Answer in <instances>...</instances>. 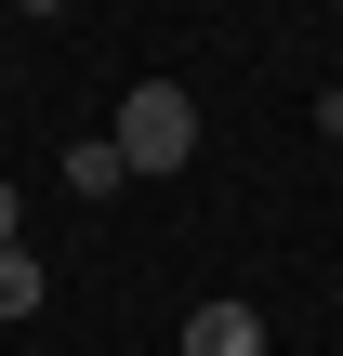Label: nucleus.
I'll list each match as a JSON object with an SVG mask.
<instances>
[{
    "label": "nucleus",
    "mask_w": 343,
    "mask_h": 356,
    "mask_svg": "<svg viewBox=\"0 0 343 356\" xmlns=\"http://www.w3.org/2000/svg\"><path fill=\"white\" fill-rule=\"evenodd\" d=\"M106 145H119V172H145V185H159V172H185V159H198V92H185V79H132Z\"/></svg>",
    "instance_id": "1"
},
{
    "label": "nucleus",
    "mask_w": 343,
    "mask_h": 356,
    "mask_svg": "<svg viewBox=\"0 0 343 356\" xmlns=\"http://www.w3.org/2000/svg\"><path fill=\"white\" fill-rule=\"evenodd\" d=\"M185 356H264V317L251 304H185Z\"/></svg>",
    "instance_id": "2"
},
{
    "label": "nucleus",
    "mask_w": 343,
    "mask_h": 356,
    "mask_svg": "<svg viewBox=\"0 0 343 356\" xmlns=\"http://www.w3.org/2000/svg\"><path fill=\"white\" fill-rule=\"evenodd\" d=\"M119 185H132V172H119V145H106V132H79V145H66V198H119Z\"/></svg>",
    "instance_id": "3"
},
{
    "label": "nucleus",
    "mask_w": 343,
    "mask_h": 356,
    "mask_svg": "<svg viewBox=\"0 0 343 356\" xmlns=\"http://www.w3.org/2000/svg\"><path fill=\"white\" fill-rule=\"evenodd\" d=\"M0 317H40V251H26V238L0 251Z\"/></svg>",
    "instance_id": "4"
},
{
    "label": "nucleus",
    "mask_w": 343,
    "mask_h": 356,
    "mask_svg": "<svg viewBox=\"0 0 343 356\" xmlns=\"http://www.w3.org/2000/svg\"><path fill=\"white\" fill-rule=\"evenodd\" d=\"M13 238H26V198H13V185H0V251H13Z\"/></svg>",
    "instance_id": "5"
},
{
    "label": "nucleus",
    "mask_w": 343,
    "mask_h": 356,
    "mask_svg": "<svg viewBox=\"0 0 343 356\" xmlns=\"http://www.w3.org/2000/svg\"><path fill=\"white\" fill-rule=\"evenodd\" d=\"M317 132H330V145H343V92H317Z\"/></svg>",
    "instance_id": "6"
},
{
    "label": "nucleus",
    "mask_w": 343,
    "mask_h": 356,
    "mask_svg": "<svg viewBox=\"0 0 343 356\" xmlns=\"http://www.w3.org/2000/svg\"><path fill=\"white\" fill-rule=\"evenodd\" d=\"M13 13H40V26H53V13H66V0H13Z\"/></svg>",
    "instance_id": "7"
},
{
    "label": "nucleus",
    "mask_w": 343,
    "mask_h": 356,
    "mask_svg": "<svg viewBox=\"0 0 343 356\" xmlns=\"http://www.w3.org/2000/svg\"><path fill=\"white\" fill-rule=\"evenodd\" d=\"M330 13H343V0H330Z\"/></svg>",
    "instance_id": "8"
}]
</instances>
